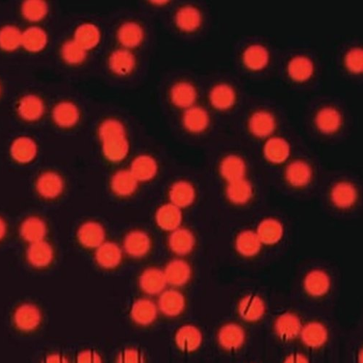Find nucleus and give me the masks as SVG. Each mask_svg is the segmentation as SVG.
<instances>
[{
	"label": "nucleus",
	"mask_w": 363,
	"mask_h": 363,
	"mask_svg": "<svg viewBox=\"0 0 363 363\" xmlns=\"http://www.w3.org/2000/svg\"><path fill=\"white\" fill-rule=\"evenodd\" d=\"M98 135L102 142V153L108 161L119 163L126 159L129 144L121 122L117 119L103 121L99 127Z\"/></svg>",
	"instance_id": "nucleus-1"
},
{
	"label": "nucleus",
	"mask_w": 363,
	"mask_h": 363,
	"mask_svg": "<svg viewBox=\"0 0 363 363\" xmlns=\"http://www.w3.org/2000/svg\"><path fill=\"white\" fill-rule=\"evenodd\" d=\"M217 341L224 351L237 352L244 346L246 341V333L240 324L229 322L219 328L217 333Z\"/></svg>",
	"instance_id": "nucleus-2"
},
{
	"label": "nucleus",
	"mask_w": 363,
	"mask_h": 363,
	"mask_svg": "<svg viewBox=\"0 0 363 363\" xmlns=\"http://www.w3.org/2000/svg\"><path fill=\"white\" fill-rule=\"evenodd\" d=\"M42 321V311L32 303L20 304L13 314V323L15 327L23 333L35 331L40 326Z\"/></svg>",
	"instance_id": "nucleus-3"
},
{
	"label": "nucleus",
	"mask_w": 363,
	"mask_h": 363,
	"mask_svg": "<svg viewBox=\"0 0 363 363\" xmlns=\"http://www.w3.org/2000/svg\"><path fill=\"white\" fill-rule=\"evenodd\" d=\"M124 252L133 258H141L150 254L153 241L148 233L141 229L129 231L121 246Z\"/></svg>",
	"instance_id": "nucleus-4"
},
{
	"label": "nucleus",
	"mask_w": 363,
	"mask_h": 363,
	"mask_svg": "<svg viewBox=\"0 0 363 363\" xmlns=\"http://www.w3.org/2000/svg\"><path fill=\"white\" fill-rule=\"evenodd\" d=\"M302 326L298 315L293 312H284L276 317L273 330L280 341L290 343L298 338Z\"/></svg>",
	"instance_id": "nucleus-5"
},
{
	"label": "nucleus",
	"mask_w": 363,
	"mask_h": 363,
	"mask_svg": "<svg viewBox=\"0 0 363 363\" xmlns=\"http://www.w3.org/2000/svg\"><path fill=\"white\" fill-rule=\"evenodd\" d=\"M76 237L82 246L95 250L107 241V230L100 222L88 220L78 228Z\"/></svg>",
	"instance_id": "nucleus-6"
},
{
	"label": "nucleus",
	"mask_w": 363,
	"mask_h": 363,
	"mask_svg": "<svg viewBox=\"0 0 363 363\" xmlns=\"http://www.w3.org/2000/svg\"><path fill=\"white\" fill-rule=\"evenodd\" d=\"M237 312L242 320L248 323L261 321L267 312L265 300L257 294H247L239 302Z\"/></svg>",
	"instance_id": "nucleus-7"
},
{
	"label": "nucleus",
	"mask_w": 363,
	"mask_h": 363,
	"mask_svg": "<svg viewBox=\"0 0 363 363\" xmlns=\"http://www.w3.org/2000/svg\"><path fill=\"white\" fill-rule=\"evenodd\" d=\"M123 255L121 246L114 242L106 241L95 250L94 259L100 268L113 270L121 266Z\"/></svg>",
	"instance_id": "nucleus-8"
},
{
	"label": "nucleus",
	"mask_w": 363,
	"mask_h": 363,
	"mask_svg": "<svg viewBox=\"0 0 363 363\" xmlns=\"http://www.w3.org/2000/svg\"><path fill=\"white\" fill-rule=\"evenodd\" d=\"M174 341L177 347L183 352L193 353L198 350L203 343L201 329L193 324L180 326L175 332Z\"/></svg>",
	"instance_id": "nucleus-9"
},
{
	"label": "nucleus",
	"mask_w": 363,
	"mask_h": 363,
	"mask_svg": "<svg viewBox=\"0 0 363 363\" xmlns=\"http://www.w3.org/2000/svg\"><path fill=\"white\" fill-rule=\"evenodd\" d=\"M299 337L306 347L319 350L327 344L329 339V331L323 323L312 321L302 326Z\"/></svg>",
	"instance_id": "nucleus-10"
},
{
	"label": "nucleus",
	"mask_w": 363,
	"mask_h": 363,
	"mask_svg": "<svg viewBox=\"0 0 363 363\" xmlns=\"http://www.w3.org/2000/svg\"><path fill=\"white\" fill-rule=\"evenodd\" d=\"M163 270L167 284L175 289L186 286L193 276L191 265L181 257L172 259Z\"/></svg>",
	"instance_id": "nucleus-11"
},
{
	"label": "nucleus",
	"mask_w": 363,
	"mask_h": 363,
	"mask_svg": "<svg viewBox=\"0 0 363 363\" xmlns=\"http://www.w3.org/2000/svg\"><path fill=\"white\" fill-rule=\"evenodd\" d=\"M185 295L175 288L165 290L159 297V311L167 318H177L184 313L186 308Z\"/></svg>",
	"instance_id": "nucleus-12"
},
{
	"label": "nucleus",
	"mask_w": 363,
	"mask_h": 363,
	"mask_svg": "<svg viewBox=\"0 0 363 363\" xmlns=\"http://www.w3.org/2000/svg\"><path fill=\"white\" fill-rule=\"evenodd\" d=\"M167 244L174 254L184 257L193 252L196 245V239L192 230L181 226L169 232Z\"/></svg>",
	"instance_id": "nucleus-13"
},
{
	"label": "nucleus",
	"mask_w": 363,
	"mask_h": 363,
	"mask_svg": "<svg viewBox=\"0 0 363 363\" xmlns=\"http://www.w3.org/2000/svg\"><path fill=\"white\" fill-rule=\"evenodd\" d=\"M138 284L141 290L149 296H160L168 285L164 270L157 267L145 268L139 276Z\"/></svg>",
	"instance_id": "nucleus-14"
},
{
	"label": "nucleus",
	"mask_w": 363,
	"mask_h": 363,
	"mask_svg": "<svg viewBox=\"0 0 363 363\" xmlns=\"http://www.w3.org/2000/svg\"><path fill=\"white\" fill-rule=\"evenodd\" d=\"M159 314L157 304L148 298L136 300L129 310V317L136 325L147 327L157 321Z\"/></svg>",
	"instance_id": "nucleus-15"
},
{
	"label": "nucleus",
	"mask_w": 363,
	"mask_h": 363,
	"mask_svg": "<svg viewBox=\"0 0 363 363\" xmlns=\"http://www.w3.org/2000/svg\"><path fill=\"white\" fill-rule=\"evenodd\" d=\"M64 189V178L54 171L43 172L36 182V190L38 194L45 199L57 198L63 194Z\"/></svg>",
	"instance_id": "nucleus-16"
},
{
	"label": "nucleus",
	"mask_w": 363,
	"mask_h": 363,
	"mask_svg": "<svg viewBox=\"0 0 363 363\" xmlns=\"http://www.w3.org/2000/svg\"><path fill=\"white\" fill-rule=\"evenodd\" d=\"M45 103L35 94L23 96L17 105V114L24 121L33 123L40 121L45 113Z\"/></svg>",
	"instance_id": "nucleus-17"
},
{
	"label": "nucleus",
	"mask_w": 363,
	"mask_h": 363,
	"mask_svg": "<svg viewBox=\"0 0 363 363\" xmlns=\"http://www.w3.org/2000/svg\"><path fill=\"white\" fill-rule=\"evenodd\" d=\"M168 196L169 202L183 210L194 203L197 195L196 188L191 182L179 179L172 184Z\"/></svg>",
	"instance_id": "nucleus-18"
},
{
	"label": "nucleus",
	"mask_w": 363,
	"mask_h": 363,
	"mask_svg": "<svg viewBox=\"0 0 363 363\" xmlns=\"http://www.w3.org/2000/svg\"><path fill=\"white\" fill-rule=\"evenodd\" d=\"M331 280L324 270L315 269L309 271L303 280V287L306 294L313 298L325 297L330 291Z\"/></svg>",
	"instance_id": "nucleus-19"
},
{
	"label": "nucleus",
	"mask_w": 363,
	"mask_h": 363,
	"mask_svg": "<svg viewBox=\"0 0 363 363\" xmlns=\"http://www.w3.org/2000/svg\"><path fill=\"white\" fill-rule=\"evenodd\" d=\"M138 187L139 182L129 169L118 170L112 176L110 189L117 197H131L136 193Z\"/></svg>",
	"instance_id": "nucleus-20"
},
{
	"label": "nucleus",
	"mask_w": 363,
	"mask_h": 363,
	"mask_svg": "<svg viewBox=\"0 0 363 363\" xmlns=\"http://www.w3.org/2000/svg\"><path fill=\"white\" fill-rule=\"evenodd\" d=\"M248 128L251 134L258 138L270 137L276 128L275 117L269 112L259 110L251 114Z\"/></svg>",
	"instance_id": "nucleus-21"
},
{
	"label": "nucleus",
	"mask_w": 363,
	"mask_h": 363,
	"mask_svg": "<svg viewBox=\"0 0 363 363\" xmlns=\"http://www.w3.org/2000/svg\"><path fill=\"white\" fill-rule=\"evenodd\" d=\"M10 153L13 160L20 165H28L37 157L38 146L29 136H20L11 143Z\"/></svg>",
	"instance_id": "nucleus-22"
},
{
	"label": "nucleus",
	"mask_w": 363,
	"mask_h": 363,
	"mask_svg": "<svg viewBox=\"0 0 363 363\" xmlns=\"http://www.w3.org/2000/svg\"><path fill=\"white\" fill-rule=\"evenodd\" d=\"M183 220L182 210L170 202L161 205L155 213V224L162 230L169 232L181 227Z\"/></svg>",
	"instance_id": "nucleus-23"
},
{
	"label": "nucleus",
	"mask_w": 363,
	"mask_h": 363,
	"mask_svg": "<svg viewBox=\"0 0 363 363\" xmlns=\"http://www.w3.org/2000/svg\"><path fill=\"white\" fill-rule=\"evenodd\" d=\"M313 176L312 167L303 160L292 162L285 170V178L287 183L296 189L307 186L312 181Z\"/></svg>",
	"instance_id": "nucleus-24"
},
{
	"label": "nucleus",
	"mask_w": 363,
	"mask_h": 363,
	"mask_svg": "<svg viewBox=\"0 0 363 363\" xmlns=\"http://www.w3.org/2000/svg\"><path fill=\"white\" fill-rule=\"evenodd\" d=\"M52 118L59 127L70 129L79 122L81 112L73 102L64 100L54 107Z\"/></svg>",
	"instance_id": "nucleus-25"
},
{
	"label": "nucleus",
	"mask_w": 363,
	"mask_h": 363,
	"mask_svg": "<svg viewBox=\"0 0 363 363\" xmlns=\"http://www.w3.org/2000/svg\"><path fill=\"white\" fill-rule=\"evenodd\" d=\"M140 183H147L157 176L159 165L151 155L143 154L135 158L129 169Z\"/></svg>",
	"instance_id": "nucleus-26"
},
{
	"label": "nucleus",
	"mask_w": 363,
	"mask_h": 363,
	"mask_svg": "<svg viewBox=\"0 0 363 363\" xmlns=\"http://www.w3.org/2000/svg\"><path fill=\"white\" fill-rule=\"evenodd\" d=\"M330 196L331 202L337 208L347 210L356 203L357 191L350 182L342 181L333 186Z\"/></svg>",
	"instance_id": "nucleus-27"
},
{
	"label": "nucleus",
	"mask_w": 363,
	"mask_h": 363,
	"mask_svg": "<svg viewBox=\"0 0 363 363\" xmlns=\"http://www.w3.org/2000/svg\"><path fill=\"white\" fill-rule=\"evenodd\" d=\"M315 124L321 133L332 135L340 131L343 125V117L338 109L326 107L316 114Z\"/></svg>",
	"instance_id": "nucleus-28"
},
{
	"label": "nucleus",
	"mask_w": 363,
	"mask_h": 363,
	"mask_svg": "<svg viewBox=\"0 0 363 363\" xmlns=\"http://www.w3.org/2000/svg\"><path fill=\"white\" fill-rule=\"evenodd\" d=\"M54 250L48 242L44 241L31 244L27 251L28 263L35 268H44L53 263Z\"/></svg>",
	"instance_id": "nucleus-29"
},
{
	"label": "nucleus",
	"mask_w": 363,
	"mask_h": 363,
	"mask_svg": "<svg viewBox=\"0 0 363 363\" xmlns=\"http://www.w3.org/2000/svg\"><path fill=\"white\" fill-rule=\"evenodd\" d=\"M291 147L287 140L279 137L269 138L263 148L264 157L273 165L286 162L290 155Z\"/></svg>",
	"instance_id": "nucleus-30"
},
{
	"label": "nucleus",
	"mask_w": 363,
	"mask_h": 363,
	"mask_svg": "<svg viewBox=\"0 0 363 363\" xmlns=\"http://www.w3.org/2000/svg\"><path fill=\"white\" fill-rule=\"evenodd\" d=\"M244 65L250 71H259L267 67L270 61L268 49L261 44H251L244 51Z\"/></svg>",
	"instance_id": "nucleus-31"
},
{
	"label": "nucleus",
	"mask_w": 363,
	"mask_h": 363,
	"mask_svg": "<svg viewBox=\"0 0 363 363\" xmlns=\"http://www.w3.org/2000/svg\"><path fill=\"white\" fill-rule=\"evenodd\" d=\"M47 232L46 222L42 218L36 216L24 220L20 227L21 238L30 244L44 241Z\"/></svg>",
	"instance_id": "nucleus-32"
},
{
	"label": "nucleus",
	"mask_w": 363,
	"mask_h": 363,
	"mask_svg": "<svg viewBox=\"0 0 363 363\" xmlns=\"http://www.w3.org/2000/svg\"><path fill=\"white\" fill-rule=\"evenodd\" d=\"M220 173L227 183L244 179L246 173V162L238 155H228L220 165Z\"/></svg>",
	"instance_id": "nucleus-33"
},
{
	"label": "nucleus",
	"mask_w": 363,
	"mask_h": 363,
	"mask_svg": "<svg viewBox=\"0 0 363 363\" xmlns=\"http://www.w3.org/2000/svg\"><path fill=\"white\" fill-rule=\"evenodd\" d=\"M256 232L262 244L272 246L281 241L284 234V228L279 220L275 218H267L258 224Z\"/></svg>",
	"instance_id": "nucleus-34"
},
{
	"label": "nucleus",
	"mask_w": 363,
	"mask_h": 363,
	"mask_svg": "<svg viewBox=\"0 0 363 363\" xmlns=\"http://www.w3.org/2000/svg\"><path fill=\"white\" fill-rule=\"evenodd\" d=\"M47 32L37 25L23 31L22 47L30 54H39L43 51L48 44Z\"/></svg>",
	"instance_id": "nucleus-35"
},
{
	"label": "nucleus",
	"mask_w": 363,
	"mask_h": 363,
	"mask_svg": "<svg viewBox=\"0 0 363 363\" xmlns=\"http://www.w3.org/2000/svg\"><path fill=\"white\" fill-rule=\"evenodd\" d=\"M315 71L312 60L304 56L292 58L287 66V72L291 79L299 83L308 81Z\"/></svg>",
	"instance_id": "nucleus-36"
},
{
	"label": "nucleus",
	"mask_w": 363,
	"mask_h": 363,
	"mask_svg": "<svg viewBox=\"0 0 363 363\" xmlns=\"http://www.w3.org/2000/svg\"><path fill=\"white\" fill-rule=\"evenodd\" d=\"M254 190L250 182L246 178L227 183L225 194L232 204L244 205L250 201Z\"/></svg>",
	"instance_id": "nucleus-37"
},
{
	"label": "nucleus",
	"mask_w": 363,
	"mask_h": 363,
	"mask_svg": "<svg viewBox=\"0 0 363 363\" xmlns=\"http://www.w3.org/2000/svg\"><path fill=\"white\" fill-rule=\"evenodd\" d=\"M210 100L215 109L219 111H227L234 106L237 93L230 85L221 83L211 90Z\"/></svg>",
	"instance_id": "nucleus-38"
},
{
	"label": "nucleus",
	"mask_w": 363,
	"mask_h": 363,
	"mask_svg": "<svg viewBox=\"0 0 363 363\" xmlns=\"http://www.w3.org/2000/svg\"><path fill=\"white\" fill-rule=\"evenodd\" d=\"M183 121L189 132L198 134L204 132L208 128L210 118L205 109L198 107H192L186 109Z\"/></svg>",
	"instance_id": "nucleus-39"
},
{
	"label": "nucleus",
	"mask_w": 363,
	"mask_h": 363,
	"mask_svg": "<svg viewBox=\"0 0 363 363\" xmlns=\"http://www.w3.org/2000/svg\"><path fill=\"white\" fill-rule=\"evenodd\" d=\"M262 246L263 244L256 232L251 230H246L239 232L235 242L237 252L246 258L256 256L261 252Z\"/></svg>",
	"instance_id": "nucleus-40"
},
{
	"label": "nucleus",
	"mask_w": 363,
	"mask_h": 363,
	"mask_svg": "<svg viewBox=\"0 0 363 363\" xmlns=\"http://www.w3.org/2000/svg\"><path fill=\"white\" fill-rule=\"evenodd\" d=\"M109 67L118 76L131 73L136 68V60L134 55L127 49H118L109 58Z\"/></svg>",
	"instance_id": "nucleus-41"
},
{
	"label": "nucleus",
	"mask_w": 363,
	"mask_h": 363,
	"mask_svg": "<svg viewBox=\"0 0 363 363\" xmlns=\"http://www.w3.org/2000/svg\"><path fill=\"white\" fill-rule=\"evenodd\" d=\"M170 96L175 107L188 109L194 107L197 99V91L193 85L182 82L173 86Z\"/></svg>",
	"instance_id": "nucleus-42"
},
{
	"label": "nucleus",
	"mask_w": 363,
	"mask_h": 363,
	"mask_svg": "<svg viewBox=\"0 0 363 363\" xmlns=\"http://www.w3.org/2000/svg\"><path fill=\"white\" fill-rule=\"evenodd\" d=\"M144 36L141 25L132 21L122 24L117 33L119 42L127 49L138 47L143 42Z\"/></svg>",
	"instance_id": "nucleus-43"
},
{
	"label": "nucleus",
	"mask_w": 363,
	"mask_h": 363,
	"mask_svg": "<svg viewBox=\"0 0 363 363\" xmlns=\"http://www.w3.org/2000/svg\"><path fill=\"white\" fill-rule=\"evenodd\" d=\"M175 22L177 28L181 31L193 32L200 28L202 16L197 8L192 6H186L177 11Z\"/></svg>",
	"instance_id": "nucleus-44"
},
{
	"label": "nucleus",
	"mask_w": 363,
	"mask_h": 363,
	"mask_svg": "<svg viewBox=\"0 0 363 363\" xmlns=\"http://www.w3.org/2000/svg\"><path fill=\"white\" fill-rule=\"evenodd\" d=\"M73 40L88 51L99 44L100 32L95 25L83 23L76 28Z\"/></svg>",
	"instance_id": "nucleus-45"
},
{
	"label": "nucleus",
	"mask_w": 363,
	"mask_h": 363,
	"mask_svg": "<svg viewBox=\"0 0 363 363\" xmlns=\"http://www.w3.org/2000/svg\"><path fill=\"white\" fill-rule=\"evenodd\" d=\"M23 32L16 25L8 24L0 28V49L13 53L22 47Z\"/></svg>",
	"instance_id": "nucleus-46"
},
{
	"label": "nucleus",
	"mask_w": 363,
	"mask_h": 363,
	"mask_svg": "<svg viewBox=\"0 0 363 363\" xmlns=\"http://www.w3.org/2000/svg\"><path fill=\"white\" fill-rule=\"evenodd\" d=\"M20 12L25 20L37 23L47 16L49 7L43 0H27L22 4Z\"/></svg>",
	"instance_id": "nucleus-47"
},
{
	"label": "nucleus",
	"mask_w": 363,
	"mask_h": 363,
	"mask_svg": "<svg viewBox=\"0 0 363 363\" xmlns=\"http://www.w3.org/2000/svg\"><path fill=\"white\" fill-rule=\"evenodd\" d=\"M87 50L73 40L65 42L61 48L63 61L70 66L81 65L87 59Z\"/></svg>",
	"instance_id": "nucleus-48"
},
{
	"label": "nucleus",
	"mask_w": 363,
	"mask_h": 363,
	"mask_svg": "<svg viewBox=\"0 0 363 363\" xmlns=\"http://www.w3.org/2000/svg\"><path fill=\"white\" fill-rule=\"evenodd\" d=\"M345 65L347 71L354 74L361 73L363 71V51L359 47L348 50L345 57Z\"/></svg>",
	"instance_id": "nucleus-49"
},
{
	"label": "nucleus",
	"mask_w": 363,
	"mask_h": 363,
	"mask_svg": "<svg viewBox=\"0 0 363 363\" xmlns=\"http://www.w3.org/2000/svg\"><path fill=\"white\" fill-rule=\"evenodd\" d=\"M116 363H145L143 353L136 347H127L117 355Z\"/></svg>",
	"instance_id": "nucleus-50"
},
{
	"label": "nucleus",
	"mask_w": 363,
	"mask_h": 363,
	"mask_svg": "<svg viewBox=\"0 0 363 363\" xmlns=\"http://www.w3.org/2000/svg\"><path fill=\"white\" fill-rule=\"evenodd\" d=\"M76 363H103L102 356L93 350H84L78 353Z\"/></svg>",
	"instance_id": "nucleus-51"
},
{
	"label": "nucleus",
	"mask_w": 363,
	"mask_h": 363,
	"mask_svg": "<svg viewBox=\"0 0 363 363\" xmlns=\"http://www.w3.org/2000/svg\"><path fill=\"white\" fill-rule=\"evenodd\" d=\"M282 363H310V361L304 354L293 352L285 357Z\"/></svg>",
	"instance_id": "nucleus-52"
},
{
	"label": "nucleus",
	"mask_w": 363,
	"mask_h": 363,
	"mask_svg": "<svg viewBox=\"0 0 363 363\" xmlns=\"http://www.w3.org/2000/svg\"><path fill=\"white\" fill-rule=\"evenodd\" d=\"M43 363H70L69 359L60 353H51L44 359Z\"/></svg>",
	"instance_id": "nucleus-53"
},
{
	"label": "nucleus",
	"mask_w": 363,
	"mask_h": 363,
	"mask_svg": "<svg viewBox=\"0 0 363 363\" xmlns=\"http://www.w3.org/2000/svg\"><path fill=\"white\" fill-rule=\"evenodd\" d=\"M7 230L6 221L2 218H0V241H2L6 237Z\"/></svg>",
	"instance_id": "nucleus-54"
},
{
	"label": "nucleus",
	"mask_w": 363,
	"mask_h": 363,
	"mask_svg": "<svg viewBox=\"0 0 363 363\" xmlns=\"http://www.w3.org/2000/svg\"><path fill=\"white\" fill-rule=\"evenodd\" d=\"M357 363H363V352L362 350H360L357 356Z\"/></svg>",
	"instance_id": "nucleus-55"
},
{
	"label": "nucleus",
	"mask_w": 363,
	"mask_h": 363,
	"mask_svg": "<svg viewBox=\"0 0 363 363\" xmlns=\"http://www.w3.org/2000/svg\"><path fill=\"white\" fill-rule=\"evenodd\" d=\"M151 3L155 6H164L169 3L168 1H163V0H157V1H151Z\"/></svg>",
	"instance_id": "nucleus-56"
},
{
	"label": "nucleus",
	"mask_w": 363,
	"mask_h": 363,
	"mask_svg": "<svg viewBox=\"0 0 363 363\" xmlns=\"http://www.w3.org/2000/svg\"><path fill=\"white\" fill-rule=\"evenodd\" d=\"M2 91H3L2 85H1V83H0V96H1V95H2Z\"/></svg>",
	"instance_id": "nucleus-57"
}]
</instances>
